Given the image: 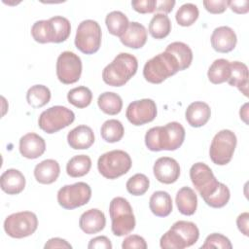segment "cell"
<instances>
[{"instance_id":"1","label":"cell","mask_w":249,"mask_h":249,"mask_svg":"<svg viewBox=\"0 0 249 249\" xmlns=\"http://www.w3.org/2000/svg\"><path fill=\"white\" fill-rule=\"evenodd\" d=\"M184 139L185 128L177 122L168 123L163 126H154L145 134L146 147L153 152L177 150Z\"/></svg>"},{"instance_id":"2","label":"cell","mask_w":249,"mask_h":249,"mask_svg":"<svg viewBox=\"0 0 249 249\" xmlns=\"http://www.w3.org/2000/svg\"><path fill=\"white\" fill-rule=\"evenodd\" d=\"M137 68L138 61L134 55L121 53L103 69L102 79L109 86L122 87L135 75Z\"/></svg>"},{"instance_id":"3","label":"cell","mask_w":249,"mask_h":249,"mask_svg":"<svg viewBox=\"0 0 249 249\" xmlns=\"http://www.w3.org/2000/svg\"><path fill=\"white\" fill-rule=\"evenodd\" d=\"M198 237L199 231L196 224L177 221L160 237V245L162 249H184L194 245Z\"/></svg>"},{"instance_id":"4","label":"cell","mask_w":249,"mask_h":249,"mask_svg":"<svg viewBox=\"0 0 249 249\" xmlns=\"http://www.w3.org/2000/svg\"><path fill=\"white\" fill-rule=\"evenodd\" d=\"M178 71L180 70L176 58L164 51L145 63L143 76L149 83L160 84Z\"/></svg>"},{"instance_id":"5","label":"cell","mask_w":249,"mask_h":249,"mask_svg":"<svg viewBox=\"0 0 249 249\" xmlns=\"http://www.w3.org/2000/svg\"><path fill=\"white\" fill-rule=\"evenodd\" d=\"M109 213L112 221L111 230L116 236L130 233L135 228V217L129 202L122 197H114L109 205Z\"/></svg>"},{"instance_id":"6","label":"cell","mask_w":249,"mask_h":249,"mask_svg":"<svg viewBox=\"0 0 249 249\" xmlns=\"http://www.w3.org/2000/svg\"><path fill=\"white\" fill-rule=\"evenodd\" d=\"M131 164L130 156L123 150H113L104 153L97 160L99 173L107 179H117L127 173Z\"/></svg>"},{"instance_id":"7","label":"cell","mask_w":249,"mask_h":249,"mask_svg":"<svg viewBox=\"0 0 249 249\" xmlns=\"http://www.w3.org/2000/svg\"><path fill=\"white\" fill-rule=\"evenodd\" d=\"M101 27L93 19L83 20L77 28L75 36V46L86 54L96 53L101 45Z\"/></svg>"},{"instance_id":"8","label":"cell","mask_w":249,"mask_h":249,"mask_svg":"<svg viewBox=\"0 0 249 249\" xmlns=\"http://www.w3.org/2000/svg\"><path fill=\"white\" fill-rule=\"evenodd\" d=\"M75 120V114L67 107L55 105L43 111L38 119L39 127L52 134L68 126Z\"/></svg>"},{"instance_id":"9","label":"cell","mask_w":249,"mask_h":249,"mask_svg":"<svg viewBox=\"0 0 249 249\" xmlns=\"http://www.w3.org/2000/svg\"><path fill=\"white\" fill-rule=\"evenodd\" d=\"M236 136L230 129H222L212 139L209 157L218 165H226L233 156L236 147Z\"/></svg>"},{"instance_id":"10","label":"cell","mask_w":249,"mask_h":249,"mask_svg":"<svg viewBox=\"0 0 249 249\" xmlns=\"http://www.w3.org/2000/svg\"><path fill=\"white\" fill-rule=\"evenodd\" d=\"M38 219L31 211H22L9 215L4 221L5 232L13 238H23L35 232Z\"/></svg>"},{"instance_id":"11","label":"cell","mask_w":249,"mask_h":249,"mask_svg":"<svg viewBox=\"0 0 249 249\" xmlns=\"http://www.w3.org/2000/svg\"><path fill=\"white\" fill-rule=\"evenodd\" d=\"M91 197V189L85 182L65 185L57 192V202L64 209H75L87 204Z\"/></svg>"},{"instance_id":"12","label":"cell","mask_w":249,"mask_h":249,"mask_svg":"<svg viewBox=\"0 0 249 249\" xmlns=\"http://www.w3.org/2000/svg\"><path fill=\"white\" fill-rule=\"evenodd\" d=\"M82 74V60L73 52L61 53L56 60L57 79L65 85L74 84L79 81Z\"/></svg>"},{"instance_id":"13","label":"cell","mask_w":249,"mask_h":249,"mask_svg":"<svg viewBox=\"0 0 249 249\" xmlns=\"http://www.w3.org/2000/svg\"><path fill=\"white\" fill-rule=\"evenodd\" d=\"M190 178L203 199L212 195L220 183L214 176L211 168L203 162H196L192 165Z\"/></svg>"},{"instance_id":"14","label":"cell","mask_w":249,"mask_h":249,"mask_svg":"<svg viewBox=\"0 0 249 249\" xmlns=\"http://www.w3.org/2000/svg\"><path fill=\"white\" fill-rule=\"evenodd\" d=\"M157 116V105L153 99L144 98L132 101L126 108L125 117L133 125L148 124Z\"/></svg>"},{"instance_id":"15","label":"cell","mask_w":249,"mask_h":249,"mask_svg":"<svg viewBox=\"0 0 249 249\" xmlns=\"http://www.w3.org/2000/svg\"><path fill=\"white\" fill-rule=\"evenodd\" d=\"M156 179L163 184H172L180 176V165L176 160L169 157L159 158L153 167Z\"/></svg>"},{"instance_id":"16","label":"cell","mask_w":249,"mask_h":249,"mask_svg":"<svg viewBox=\"0 0 249 249\" xmlns=\"http://www.w3.org/2000/svg\"><path fill=\"white\" fill-rule=\"evenodd\" d=\"M236 34L229 26L215 28L211 35V45L218 53H230L236 46Z\"/></svg>"},{"instance_id":"17","label":"cell","mask_w":249,"mask_h":249,"mask_svg":"<svg viewBox=\"0 0 249 249\" xmlns=\"http://www.w3.org/2000/svg\"><path fill=\"white\" fill-rule=\"evenodd\" d=\"M46 150V142L43 137L34 132H29L19 139V153L30 160L41 157Z\"/></svg>"},{"instance_id":"18","label":"cell","mask_w":249,"mask_h":249,"mask_svg":"<svg viewBox=\"0 0 249 249\" xmlns=\"http://www.w3.org/2000/svg\"><path fill=\"white\" fill-rule=\"evenodd\" d=\"M106 225V218L104 213L97 209L92 208L85 211L79 220L81 230L87 234H93L101 231Z\"/></svg>"},{"instance_id":"19","label":"cell","mask_w":249,"mask_h":249,"mask_svg":"<svg viewBox=\"0 0 249 249\" xmlns=\"http://www.w3.org/2000/svg\"><path fill=\"white\" fill-rule=\"evenodd\" d=\"M67 142L74 150L89 149L94 142V133L89 126L81 124L68 132Z\"/></svg>"},{"instance_id":"20","label":"cell","mask_w":249,"mask_h":249,"mask_svg":"<svg viewBox=\"0 0 249 249\" xmlns=\"http://www.w3.org/2000/svg\"><path fill=\"white\" fill-rule=\"evenodd\" d=\"M123 45L131 49L142 48L147 41V31L143 24L132 21L129 22L125 32L120 37Z\"/></svg>"},{"instance_id":"21","label":"cell","mask_w":249,"mask_h":249,"mask_svg":"<svg viewBox=\"0 0 249 249\" xmlns=\"http://www.w3.org/2000/svg\"><path fill=\"white\" fill-rule=\"evenodd\" d=\"M211 110L207 103L202 101H195L191 103L185 113L188 124L193 127H200L204 125L210 119Z\"/></svg>"},{"instance_id":"22","label":"cell","mask_w":249,"mask_h":249,"mask_svg":"<svg viewBox=\"0 0 249 249\" xmlns=\"http://www.w3.org/2000/svg\"><path fill=\"white\" fill-rule=\"evenodd\" d=\"M0 186L3 192L8 195H18L25 187V178L23 174L15 168L4 171L0 177Z\"/></svg>"},{"instance_id":"23","label":"cell","mask_w":249,"mask_h":249,"mask_svg":"<svg viewBox=\"0 0 249 249\" xmlns=\"http://www.w3.org/2000/svg\"><path fill=\"white\" fill-rule=\"evenodd\" d=\"M59 163L52 159L42 160L34 168V177L41 184H52L59 176Z\"/></svg>"},{"instance_id":"24","label":"cell","mask_w":249,"mask_h":249,"mask_svg":"<svg viewBox=\"0 0 249 249\" xmlns=\"http://www.w3.org/2000/svg\"><path fill=\"white\" fill-rule=\"evenodd\" d=\"M230 86L236 87L241 93L248 96V68L240 61L231 62V75L227 81Z\"/></svg>"},{"instance_id":"25","label":"cell","mask_w":249,"mask_h":249,"mask_svg":"<svg viewBox=\"0 0 249 249\" xmlns=\"http://www.w3.org/2000/svg\"><path fill=\"white\" fill-rule=\"evenodd\" d=\"M175 202L181 214L191 216L195 214L196 210L197 196L193 189L190 187H183L177 192Z\"/></svg>"},{"instance_id":"26","label":"cell","mask_w":249,"mask_h":249,"mask_svg":"<svg viewBox=\"0 0 249 249\" xmlns=\"http://www.w3.org/2000/svg\"><path fill=\"white\" fill-rule=\"evenodd\" d=\"M149 207L154 215L166 217L172 211V198L167 192L157 191L150 197Z\"/></svg>"},{"instance_id":"27","label":"cell","mask_w":249,"mask_h":249,"mask_svg":"<svg viewBox=\"0 0 249 249\" xmlns=\"http://www.w3.org/2000/svg\"><path fill=\"white\" fill-rule=\"evenodd\" d=\"M165 52L171 53L176 58L180 71L187 69L193 61V52L191 48L183 42H173L169 44Z\"/></svg>"},{"instance_id":"28","label":"cell","mask_w":249,"mask_h":249,"mask_svg":"<svg viewBox=\"0 0 249 249\" xmlns=\"http://www.w3.org/2000/svg\"><path fill=\"white\" fill-rule=\"evenodd\" d=\"M231 75V62L224 58L216 59L210 65L207 77L212 84L218 85L229 80Z\"/></svg>"},{"instance_id":"29","label":"cell","mask_w":249,"mask_h":249,"mask_svg":"<svg viewBox=\"0 0 249 249\" xmlns=\"http://www.w3.org/2000/svg\"><path fill=\"white\" fill-rule=\"evenodd\" d=\"M99 109L107 115H117L123 108L122 97L112 91H105L97 98Z\"/></svg>"},{"instance_id":"30","label":"cell","mask_w":249,"mask_h":249,"mask_svg":"<svg viewBox=\"0 0 249 249\" xmlns=\"http://www.w3.org/2000/svg\"><path fill=\"white\" fill-rule=\"evenodd\" d=\"M171 31V21L169 18L161 13L153 16L149 23V32L155 39H163Z\"/></svg>"},{"instance_id":"31","label":"cell","mask_w":249,"mask_h":249,"mask_svg":"<svg viewBox=\"0 0 249 249\" xmlns=\"http://www.w3.org/2000/svg\"><path fill=\"white\" fill-rule=\"evenodd\" d=\"M91 167V160L87 155H77L71 158L66 164V172L70 177H82L89 173Z\"/></svg>"},{"instance_id":"32","label":"cell","mask_w":249,"mask_h":249,"mask_svg":"<svg viewBox=\"0 0 249 249\" xmlns=\"http://www.w3.org/2000/svg\"><path fill=\"white\" fill-rule=\"evenodd\" d=\"M105 23L109 33L114 36L121 37L127 29L129 21L124 13L120 11H113L106 16Z\"/></svg>"},{"instance_id":"33","label":"cell","mask_w":249,"mask_h":249,"mask_svg":"<svg viewBox=\"0 0 249 249\" xmlns=\"http://www.w3.org/2000/svg\"><path fill=\"white\" fill-rule=\"evenodd\" d=\"M51 90L44 85H35L29 88L26 92L27 103L33 108H41L49 103Z\"/></svg>"},{"instance_id":"34","label":"cell","mask_w":249,"mask_h":249,"mask_svg":"<svg viewBox=\"0 0 249 249\" xmlns=\"http://www.w3.org/2000/svg\"><path fill=\"white\" fill-rule=\"evenodd\" d=\"M124 133V128L123 124L116 120L111 119L107 120L103 123L101 128H100V134L103 140L109 143H115L120 141Z\"/></svg>"},{"instance_id":"35","label":"cell","mask_w":249,"mask_h":249,"mask_svg":"<svg viewBox=\"0 0 249 249\" xmlns=\"http://www.w3.org/2000/svg\"><path fill=\"white\" fill-rule=\"evenodd\" d=\"M53 26V43H61L64 42L70 35L71 25L70 21L61 16H55L49 19Z\"/></svg>"},{"instance_id":"36","label":"cell","mask_w":249,"mask_h":249,"mask_svg":"<svg viewBox=\"0 0 249 249\" xmlns=\"http://www.w3.org/2000/svg\"><path fill=\"white\" fill-rule=\"evenodd\" d=\"M67 99L70 104L77 108H86L92 100V92L87 87H77L68 91Z\"/></svg>"},{"instance_id":"37","label":"cell","mask_w":249,"mask_h":249,"mask_svg":"<svg viewBox=\"0 0 249 249\" xmlns=\"http://www.w3.org/2000/svg\"><path fill=\"white\" fill-rule=\"evenodd\" d=\"M31 35L33 39L38 43H53V34L51 21L49 19L36 21L31 27Z\"/></svg>"},{"instance_id":"38","label":"cell","mask_w":249,"mask_h":249,"mask_svg":"<svg viewBox=\"0 0 249 249\" xmlns=\"http://www.w3.org/2000/svg\"><path fill=\"white\" fill-rule=\"evenodd\" d=\"M199 15L198 8L193 3L183 4L176 12L175 18L179 25L190 26L197 19Z\"/></svg>"},{"instance_id":"39","label":"cell","mask_w":249,"mask_h":249,"mask_svg":"<svg viewBox=\"0 0 249 249\" xmlns=\"http://www.w3.org/2000/svg\"><path fill=\"white\" fill-rule=\"evenodd\" d=\"M230 196H231V193L229 188L225 184L220 182L217 190L212 195L205 197L203 200L210 207L221 208L229 202Z\"/></svg>"},{"instance_id":"40","label":"cell","mask_w":249,"mask_h":249,"mask_svg":"<svg viewBox=\"0 0 249 249\" xmlns=\"http://www.w3.org/2000/svg\"><path fill=\"white\" fill-rule=\"evenodd\" d=\"M125 186L129 194L133 196H142L148 191L150 181L145 174L136 173L127 180Z\"/></svg>"},{"instance_id":"41","label":"cell","mask_w":249,"mask_h":249,"mask_svg":"<svg viewBox=\"0 0 249 249\" xmlns=\"http://www.w3.org/2000/svg\"><path fill=\"white\" fill-rule=\"evenodd\" d=\"M201 248L206 249V248H221V249H231L232 245L230 241V239L221 234V233H211L209 234L205 240L204 243L201 245Z\"/></svg>"},{"instance_id":"42","label":"cell","mask_w":249,"mask_h":249,"mask_svg":"<svg viewBox=\"0 0 249 249\" xmlns=\"http://www.w3.org/2000/svg\"><path fill=\"white\" fill-rule=\"evenodd\" d=\"M122 248L123 249H131V248L132 249L133 248L146 249L147 243L142 236L137 235V234H132V235H128L127 237H125L123 240Z\"/></svg>"},{"instance_id":"43","label":"cell","mask_w":249,"mask_h":249,"mask_svg":"<svg viewBox=\"0 0 249 249\" xmlns=\"http://www.w3.org/2000/svg\"><path fill=\"white\" fill-rule=\"evenodd\" d=\"M131 6L137 13L150 14L155 12L156 0H133Z\"/></svg>"},{"instance_id":"44","label":"cell","mask_w":249,"mask_h":249,"mask_svg":"<svg viewBox=\"0 0 249 249\" xmlns=\"http://www.w3.org/2000/svg\"><path fill=\"white\" fill-rule=\"evenodd\" d=\"M203 6L205 10L211 14H222L226 11L229 1L227 0H204Z\"/></svg>"},{"instance_id":"45","label":"cell","mask_w":249,"mask_h":249,"mask_svg":"<svg viewBox=\"0 0 249 249\" xmlns=\"http://www.w3.org/2000/svg\"><path fill=\"white\" fill-rule=\"evenodd\" d=\"M89 249H112V243L107 236L101 235L96 236L90 239L89 245Z\"/></svg>"},{"instance_id":"46","label":"cell","mask_w":249,"mask_h":249,"mask_svg":"<svg viewBox=\"0 0 249 249\" xmlns=\"http://www.w3.org/2000/svg\"><path fill=\"white\" fill-rule=\"evenodd\" d=\"M228 6L231 9L232 12H234L236 14H246L249 11V2H248V0L229 1Z\"/></svg>"},{"instance_id":"47","label":"cell","mask_w":249,"mask_h":249,"mask_svg":"<svg viewBox=\"0 0 249 249\" xmlns=\"http://www.w3.org/2000/svg\"><path fill=\"white\" fill-rule=\"evenodd\" d=\"M46 249H53V248H67V249H71L72 246L70 243H68L65 239L59 238V237H53L49 239L45 246Z\"/></svg>"},{"instance_id":"48","label":"cell","mask_w":249,"mask_h":249,"mask_svg":"<svg viewBox=\"0 0 249 249\" xmlns=\"http://www.w3.org/2000/svg\"><path fill=\"white\" fill-rule=\"evenodd\" d=\"M248 222H249V213L243 212L236 219V225L238 230L245 236H248Z\"/></svg>"},{"instance_id":"49","label":"cell","mask_w":249,"mask_h":249,"mask_svg":"<svg viewBox=\"0 0 249 249\" xmlns=\"http://www.w3.org/2000/svg\"><path fill=\"white\" fill-rule=\"evenodd\" d=\"M174 5H175V1L173 0H163V1L156 0L155 12H161V14L166 15L172 11Z\"/></svg>"},{"instance_id":"50","label":"cell","mask_w":249,"mask_h":249,"mask_svg":"<svg viewBox=\"0 0 249 249\" xmlns=\"http://www.w3.org/2000/svg\"><path fill=\"white\" fill-rule=\"evenodd\" d=\"M247 107H248V103H245L243 106H242V108H240V112H239V114H240V118L244 121V123H246L247 124V116H248V109H247Z\"/></svg>"}]
</instances>
